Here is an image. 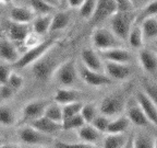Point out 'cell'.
<instances>
[{"label":"cell","mask_w":157,"mask_h":148,"mask_svg":"<svg viewBox=\"0 0 157 148\" xmlns=\"http://www.w3.org/2000/svg\"><path fill=\"white\" fill-rule=\"evenodd\" d=\"M135 11L130 12H116L110 17V30L122 42L128 41L129 33L134 25Z\"/></svg>","instance_id":"cell-1"},{"label":"cell","mask_w":157,"mask_h":148,"mask_svg":"<svg viewBox=\"0 0 157 148\" xmlns=\"http://www.w3.org/2000/svg\"><path fill=\"white\" fill-rule=\"evenodd\" d=\"M57 41L55 39H48L38 43L35 46L29 47L26 52L20 57L19 60L13 64V66L17 69H22L27 67L29 65H33L39 58H42L45 54H47L49 49L52 48V47H54Z\"/></svg>","instance_id":"cell-2"},{"label":"cell","mask_w":157,"mask_h":148,"mask_svg":"<svg viewBox=\"0 0 157 148\" xmlns=\"http://www.w3.org/2000/svg\"><path fill=\"white\" fill-rule=\"evenodd\" d=\"M78 70L76 67L75 60L73 58L67 59L63 63L57 66L55 69L52 78L55 81L62 87H72L78 80Z\"/></svg>","instance_id":"cell-3"},{"label":"cell","mask_w":157,"mask_h":148,"mask_svg":"<svg viewBox=\"0 0 157 148\" xmlns=\"http://www.w3.org/2000/svg\"><path fill=\"white\" fill-rule=\"evenodd\" d=\"M92 43L97 51L113 48V47H122L121 39L115 35L111 30L106 27H96L92 33Z\"/></svg>","instance_id":"cell-4"},{"label":"cell","mask_w":157,"mask_h":148,"mask_svg":"<svg viewBox=\"0 0 157 148\" xmlns=\"http://www.w3.org/2000/svg\"><path fill=\"white\" fill-rule=\"evenodd\" d=\"M17 136L23 144L29 146H45L48 143H54V139L50 137V135L39 132L32 125L20 128Z\"/></svg>","instance_id":"cell-5"},{"label":"cell","mask_w":157,"mask_h":148,"mask_svg":"<svg viewBox=\"0 0 157 148\" xmlns=\"http://www.w3.org/2000/svg\"><path fill=\"white\" fill-rule=\"evenodd\" d=\"M125 106L124 99L122 96L118 93H111L106 96L99 103L98 111L101 114L113 117V116H118Z\"/></svg>","instance_id":"cell-6"},{"label":"cell","mask_w":157,"mask_h":148,"mask_svg":"<svg viewBox=\"0 0 157 148\" xmlns=\"http://www.w3.org/2000/svg\"><path fill=\"white\" fill-rule=\"evenodd\" d=\"M55 64L56 63L54 59L46 56V54H45L42 58H39L37 62H35L32 65V72L34 78L42 82L49 80L54 75L55 69L57 68Z\"/></svg>","instance_id":"cell-7"},{"label":"cell","mask_w":157,"mask_h":148,"mask_svg":"<svg viewBox=\"0 0 157 148\" xmlns=\"http://www.w3.org/2000/svg\"><path fill=\"white\" fill-rule=\"evenodd\" d=\"M78 76L85 82L86 84L91 87H104L109 86L113 84V79L109 78L105 72H98L92 69H88L83 64L78 67Z\"/></svg>","instance_id":"cell-8"},{"label":"cell","mask_w":157,"mask_h":148,"mask_svg":"<svg viewBox=\"0 0 157 148\" xmlns=\"http://www.w3.org/2000/svg\"><path fill=\"white\" fill-rule=\"evenodd\" d=\"M50 102L52 101L46 100V99H39V100H34V101L26 103L22 110V120L24 122H31L43 116L45 110Z\"/></svg>","instance_id":"cell-9"},{"label":"cell","mask_w":157,"mask_h":148,"mask_svg":"<svg viewBox=\"0 0 157 148\" xmlns=\"http://www.w3.org/2000/svg\"><path fill=\"white\" fill-rule=\"evenodd\" d=\"M117 12L116 0H97L95 13L91 19L93 24H98Z\"/></svg>","instance_id":"cell-10"},{"label":"cell","mask_w":157,"mask_h":148,"mask_svg":"<svg viewBox=\"0 0 157 148\" xmlns=\"http://www.w3.org/2000/svg\"><path fill=\"white\" fill-rule=\"evenodd\" d=\"M104 72L113 80H125L132 74L128 64L109 60H104Z\"/></svg>","instance_id":"cell-11"},{"label":"cell","mask_w":157,"mask_h":148,"mask_svg":"<svg viewBox=\"0 0 157 148\" xmlns=\"http://www.w3.org/2000/svg\"><path fill=\"white\" fill-rule=\"evenodd\" d=\"M136 102L142 108L144 113L146 114L147 118L150 120L151 124L157 130V105L146 96L143 90L139 91L135 96Z\"/></svg>","instance_id":"cell-12"},{"label":"cell","mask_w":157,"mask_h":148,"mask_svg":"<svg viewBox=\"0 0 157 148\" xmlns=\"http://www.w3.org/2000/svg\"><path fill=\"white\" fill-rule=\"evenodd\" d=\"M7 34L12 42L17 43H24L26 37L31 33V29H29V24L25 23H17L10 21L7 23Z\"/></svg>","instance_id":"cell-13"},{"label":"cell","mask_w":157,"mask_h":148,"mask_svg":"<svg viewBox=\"0 0 157 148\" xmlns=\"http://www.w3.org/2000/svg\"><path fill=\"white\" fill-rule=\"evenodd\" d=\"M98 52L103 60L122 63V64H128L132 60L131 53L122 47H113V48L104 49V51H98Z\"/></svg>","instance_id":"cell-14"},{"label":"cell","mask_w":157,"mask_h":148,"mask_svg":"<svg viewBox=\"0 0 157 148\" xmlns=\"http://www.w3.org/2000/svg\"><path fill=\"white\" fill-rule=\"evenodd\" d=\"M82 64L88 69L98 72H104V60L93 48H84L81 52Z\"/></svg>","instance_id":"cell-15"},{"label":"cell","mask_w":157,"mask_h":148,"mask_svg":"<svg viewBox=\"0 0 157 148\" xmlns=\"http://www.w3.org/2000/svg\"><path fill=\"white\" fill-rule=\"evenodd\" d=\"M29 125H32L33 127L38 130L39 132L47 134V135H54V134L59 133L62 130V123L52 121V120H50V118H48L45 115L31 121Z\"/></svg>","instance_id":"cell-16"},{"label":"cell","mask_w":157,"mask_h":148,"mask_svg":"<svg viewBox=\"0 0 157 148\" xmlns=\"http://www.w3.org/2000/svg\"><path fill=\"white\" fill-rule=\"evenodd\" d=\"M139 63L143 70L154 74L157 72V53L148 48L139 49Z\"/></svg>","instance_id":"cell-17"},{"label":"cell","mask_w":157,"mask_h":148,"mask_svg":"<svg viewBox=\"0 0 157 148\" xmlns=\"http://www.w3.org/2000/svg\"><path fill=\"white\" fill-rule=\"evenodd\" d=\"M20 53L11 39H0V58L8 64H14L19 60Z\"/></svg>","instance_id":"cell-18"},{"label":"cell","mask_w":157,"mask_h":148,"mask_svg":"<svg viewBox=\"0 0 157 148\" xmlns=\"http://www.w3.org/2000/svg\"><path fill=\"white\" fill-rule=\"evenodd\" d=\"M81 98V91L75 90V89H71L70 87H66V88H60L57 90L54 96V101L63 105V104L71 103V102L80 101Z\"/></svg>","instance_id":"cell-19"},{"label":"cell","mask_w":157,"mask_h":148,"mask_svg":"<svg viewBox=\"0 0 157 148\" xmlns=\"http://www.w3.org/2000/svg\"><path fill=\"white\" fill-rule=\"evenodd\" d=\"M35 14L36 13L32 9H29V8L12 7L10 9L9 18L10 21H13V22L29 24V23L33 22V20L35 19Z\"/></svg>","instance_id":"cell-20"},{"label":"cell","mask_w":157,"mask_h":148,"mask_svg":"<svg viewBox=\"0 0 157 148\" xmlns=\"http://www.w3.org/2000/svg\"><path fill=\"white\" fill-rule=\"evenodd\" d=\"M127 116L130 120L131 124H133L134 126L137 127H146V126L152 125L150 122V120L147 118L146 114L144 113V111L142 110L139 103L136 102V104L131 105L128 109V114Z\"/></svg>","instance_id":"cell-21"},{"label":"cell","mask_w":157,"mask_h":148,"mask_svg":"<svg viewBox=\"0 0 157 148\" xmlns=\"http://www.w3.org/2000/svg\"><path fill=\"white\" fill-rule=\"evenodd\" d=\"M101 134V132L97 131L92 124L88 123H86L85 125H83L78 130V136L80 138V141L87 144H92L94 146L99 141Z\"/></svg>","instance_id":"cell-22"},{"label":"cell","mask_w":157,"mask_h":148,"mask_svg":"<svg viewBox=\"0 0 157 148\" xmlns=\"http://www.w3.org/2000/svg\"><path fill=\"white\" fill-rule=\"evenodd\" d=\"M52 20V15L50 14H42L35 17V19L33 20V32H35L39 36L50 32Z\"/></svg>","instance_id":"cell-23"},{"label":"cell","mask_w":157,"mask_h":148,"mask_svg":"<svg viewBox=\"0 0 157 148\" xmlns=\"http://www.w3.org/2000/svg\"><path fill=\"white\" fill-rule=\"evenodd\" d=\"M131 122L128 116H117L113 120H110L108 125V134H124L130 128ZM106 133V134H107Z\"/></svg>","instance_id":"cell-24"},{"label":"cell","mask_w":157,"mask_h":148,"mask_svg":"<svg viewBox=\"0 0 157 148\" xmlns=\"http://www.w3.org/2000/svg\"><path fill=\"white\" fill-rule=\"evenodd\" d=\"M157 15V0H151L135 14L134 24H141L145 19L153 18Z\"/></svg>","instance_id":"cell-25"},{"label":"cell","mask_w":157,"mask_h":148,"mask_svg":"<svg viewBox=\"0 0 157 148\" xmlns=\"http://www.w3.org/2000/svg\"><path fill=\"white\" fill-rule=\"evenodd\" d=\"M71 14L67 11H59L52 15V25H50V32H56L63 30L70 24Z\"/></svg>","instance_id":"cell-26"},{"label":"cell","mask_w":157,"mask_h":148,"mask_svg":"<svg viewBox=\"0 0 157 148\" xmlns=\"http://www.w3.org/2000/svg\"><path fill=\"white\" fill-rule=\"evenodd\" d=\"M140 25L142 27L143 36L145 41L157 39V18L153 17L145 19Z\"/></svg>","instance_id":"cell-27"},{"label":"cell","mask_w":157,"mask_h":148,"mask_svg":"<svg viewBox=\"0 0 157 148\" xmlns=\"http://www.w3.org/2000/svg\"><path fill=\"white\" fill-rule=\"evenodd\" d=\"M128 42L130 43V45L135 49H141L144 45V36H143L142 27L140 24H134L131 29L130 33H129V37H128Z\"/></svg>","instance_id":"cell-28"},{"label":"cell","mask_w":157,"mask_h":148,"mask_svg":"<svg viewBox=\"0 0 157 148\" xmlns=\"http://www.w3.org/2000/svg\"><path fill=\"white\" fill-rule=\"evenodd\" d=\"M125 137L123 134H108L103 138V147L122 148L125 146Z\"/></svg>","instance_id":"cell-29"},{"label":"cell","mask_w":157,"mask_h":148,"mask_svg":"<svg viewBox=\"0 0 157 148\" xmlns=\"http://www.w3.org/2000/svg\"><path fill=\"white\" fill-rule=\"evenodd\" d=\"M45 116H47L48 118L52 120L55 122L58 123H62L63 122V113H62V105L61 104L57 103V102H50L48 104V106L45 110Z\"/></svg>","instance_id":"cell-30"},{"label":"cell","mask_w":157,"mask_h":148,"mask_svg":"<svg viewBox=\"0 0 157 148\" xmlns=\"http://www.w3.org/2000/svg\"><path fill=\"white\" fill-rule=\"evenodd\" d=\"M31 9L34 11L36 14H50L52 11L56 10V8L47 3L44 0H29Z\"/></svg>","instance_id":"cell-31"},{"label":"cell","mask_w":157,"mask_h":148,"mask_svg":"<svg viewBox=\"0 0 157 148\" xmlns=\"http://www.w3.org/2000/svg\"><path fill=\"white\" fill-rule=\"evenodd\" d=\"M15 123V114L8 105L0 106V124L3 126H12Z\"/></svg>","instance_id":"cell-32"},{"label":"cell","mask_w":157,"mask_h":148,"mask_svg":"<svg viewBox=\"0 0 157 148\" xmlns=\"http://www.w3.org/2000/svg\"><path fill=\"white\" fill-rule=\"evenodd\" d=\"M86 122L83 118V116L80 114L69 117L67 120H64L62 122V130L63 131H70V130H78L80 127H82L83 125H85Z\"/></svg>","instance_id":"cell-33"},{"label":"cell","mask_w":157,"mask_h":148,"mask_svg":"<svg viewBox=\"0 0 157 148\" xmlns=\"http://www.w3.org/2000/svg\"><path fill=\"white\" fill-rule=\"evenodd\" d=\"M82 106L83 103L81 101H75L71 102V103H67L62 105V113H63V121L69 117L76 115V114L81 113Z\"/></svg>","instance_id":"cell-34"},{"label":"cell","mask_w":157,"mask_h":148,"mask_svg":"<svg viewBox=\"0 0 157 148\" xmlns=\"http://www.w3.org/2000/svg\"><path fill=\"white\" fill-rule=\"evenodd\" d=\"M96 3H97V0H84L82 6L78 8L80 15L83 19H92L93 14L95 13Z\"/></svg>","instance_id":"cell-35"},{"label":"cell","mask_w":157,"mask_h":148,"mask_svg":"<svg viewBox=\"0 0 157 148\" xmlns=\"http://www.w3.org/2000/svg\"><path fill=\"white\" fill-rule=\"evenodd\" d=\"M97 112H98V109L95 103H86L83 104V106H82L81 115L83 116V118L85 120L86 123L91 124L92 121L97 115Z\"/></svg>","instance_id":"cell-36"},{"label":"cell","mask_w":157,"mask_h":148,"mask_svg":"<svg viewBox=\"0 0 157 148\" xmlns=\"http://www.w3.org/2000/svg\"><path fill=\"white\" fill-rule=\"evenodd\" d=\"M109 123H110V118L108 117V116L104 115V114H99V115L97 114L91 124L101 133H107Z\"/></svg>","instance_id":"cell-37"},{"label":"cell","mask_w":157,"mask_h":148,"mask_svg":"<svg viewBox=\"0 0 157 148\" xmlns=\"http://www.w3.org/2000/svg\"><path fill=\"white\" fill-rule=\"evenodd\" d=\"M135 148H154V139L146 135H136L133 139Z\"/></svg>","instance_id":"cell-38"},{"label":"cell","mask_w":157,"mask_h":148,"mask_svg":"<svg viewBox=\"0 0 157 148\" xmlns=\"http://www.w3.org/2000/svg\"><path fill=\"white\" fill-rule=\"evenodd\" d=\"M142 88L146 96L157 105V84H152L150 81H144L142 84Z\"/></svg>","instance_id":"cell-39"},{"label":"cell","mask_w":157,"mask_h":148,"mask_svg":"<svg viewBox=\"0 0 157 148\" xmlns=\"http://www.w3.org/2000/svg\"><path fill=\"white\" fill-rule=\"evenodd\" d=\"M23 84H24V79H23V77L21 75L17 74V72H11V75L9 77V80H8V84L14 91H17V90H20V89L22 88Z\"/></svg>","instance_id":"cell-40"},{"label":"cell","mask_w":157,"mask_h":148,"mask_svg":"<svg viewBox=\"0 0 157 148\" xmlns=\"http://www.w3.org/2000/svg\"><path fill=\"white\" fill-rule=\"evenodd\" d=\"M117 12H130L134 11V5L132 0H116Z\"/></svg>","instance_id":"cell-41"},{"label":"cell","mask_w":157,"mask_h":148,"mask_svg":"<svg viewBox=\"0 0 157 148\" xmlns=\"http://www.w3.org/2000/svg\"><path fill=\"white\" fill-rule=\"evenodd\" d=\"M11 72H11V68H10L9 65L0 64V86L8 84Z\"/></svg>","instance_id":"cell-42"},{"label":"cell","mask_w":157,"mask_h":148,"mask_svg":"<svg viewBox=\"0 0 157 148\" xmlns=\"http://www.w3.org/2000/svg\"><path fill=\"white\" fill-rule=\"evenodd\" d=\"M14 90H13L9 84H2L0 86V99L2 100H8V99H11L14 94Z\"/></svg>","instance_id":"cell-43"},{"label":"cell","mask_w":157,"mask_h":148,"mask_svg":"<svg viewBox=\"0 0 157 148\" xmlns=\"http://www.w3.org/2000/svg\"><path fill=\"white\" fill-rule=\"evenodd\" d=\"M69 7L72 8V9H76V8H80L82 6V3L84 2V0H67Z\"/></svg>","instance_id":"cell-44"},{"label":"cell","mask_w":157,"mask_h":148,"mask_svg":"<svg viewBox=\"0 0 157 148\" xmlns=\"http://www.w3.org/2000/svg\"><path fill=\"white\" fill-rule=\"evenodd\" d=\"M44 1H46L47 3H49L55 8H58L60 6V0H44Z\"/></svg>","instance_id":"cell-45"},{"label":"cell","mask_w":157,"mask_h":148,"mask_svg":"<svg viewBox=\"0 0 157 148\" xmlns=\"http://www.w3.org/2000/svg\"><path fill=\"white\" fill-rule=\"evenodd\" d=\"M11 0H0V3H3V5H7V3H9Z\"/></svg>","instance_id":"cell-46"},{"label":"cell","mask_w":157,"mask_h":148,"mask_svg":"<svg viewBox=\"0 0 157 148\" xmlns=\"http://www.w3.org/2000/svg\"><path fill=\"white\" fill-rule=\"evenodd\" d=\"M154 148H157V135L154 138Z\"/></svg>","instance_id":"cell-47"},{"label":"cell","mask_w":157,"mask_h":148,"mask_svg":"<svg viewBox=\"0 0 157 148\" xmlns=\"http://www.w3.org/2000/svg\"><path fill=\"white\" fill-rule=\"evenodd\" d=\"M2 145H3V141H2V138L0 137V147H2Z\"/></svg>","instance_id":"cell-48"},{"label":"cell","mask_w":157,"mask_h":148,"mask_svg":"<svg viewBox=\"0 0 157 148\" xmlns=\"http://www.w3.org/2000/svg\"><path fill=\"white\" fill-rule=\"evenodd\" d=\"M154 43H155V45H156V47H157V39H154Z\"/></svg>","instance_id":"cell-49"}]
</instances>
